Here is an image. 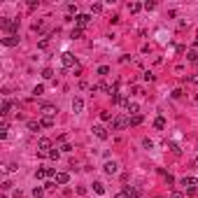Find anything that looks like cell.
Instances as JSON below:
<instances>
[{"mask_svg": "<svg viewBox=\"0 0 198 198\" xmlns=\"http://www.w3.org/2000/svg\"><path fill=\"white\" fill-rule=\"evenodd\" d=\"M68 180H70L68 172H58V175H56V182H58V184H68Z\"/></svg>", "mask_w": 198, "mask_h": 198, "instance_id": "14", "label": "cell"}, {"mask_svg": "<svg viewBox=\"0 0 198 198\" xmlns=\"http://www.w3.org/2000/svg\"><path fill=\"white\" fill-rule=\"evenodd\" d=\"M42 193H45V189H40V187H35V191H33V196H35V198H42Z\"/></svg>", "mask_w": 198, "mask_h": 198, "instance_id": "29", "label": "cell"}, {"mask_svg": "<svg viewBox=\"0 0 198 198\" xmlns=\"http://www.w3.org/2000/svg\"><path fill=\"white\" fill-rule=\"evenodd\" d=\"M187 56H189V61H191V63H196V65H198V54H196V51H189Z\"/></svg>", "mask_w": 198, "mask_h": 198, "instance_id": "25", "label": "cell"}, {"mask_svg": "<svg viewBox=\"0 0 198 198\" xmlns=\"http://www.w3.org/2000/svg\"><path fill=\"white\" fill-rule=\"evenodd\" d=\"M107 72H110V68H107V65H100V68H98V75H100V77H105Z\"/></svg>", "mask_w": 198, "mask_h": 198, "instance_id": "26", "label": "cell"}, {"mask_svg": "<svg viewBox=\"0 0 198 198\" xmlns=\"http://www.w3.org/2000/svg\"><path fill=\"white\" fill-rule=\"evenodd\" d=\"M82 107H84V100H82V98H75V100H72V112H75V114H79Z\"/></svg>", "mask_w": 198, "mask_h": 198, "instance_id": "10", "label": "cell"}, {"mask_svg": "<svg viewBox=\"0 0 198 198\" xmlns=\"http://www.w3.org/2000/svg\"><path fill=\"white\" fill-rule=\"evenodd\" d=\"M142 7H144V5H140V2H131V5H128V9H131L133 14H135V12H140Z\"/></svg>", "mask_w": 198, "mask_h": 198, "instance_id": "21", "label": "cell"}, {"mask_svg": "<svg viewBox=\"0 0 198 198\" xmlns=\"http://www.w3.org/2000/svg\"><path fill=\"white\" fill-rule=\"evenodd\" d=\"M40 124L45 128H51L54 126V117H49V114H42V119H40Z\"/></svg>", "mask_w": 198, "mask_h": 198, "instance_id": "11", "label": "cell"}, {"mask_svg": "<svg viewBox=\"0 0 198 198\" xmlns=\"http://www.w3.org/2000/svg\"><path fill=\"white\" fill-rule=\"evenodd\" d=\"M9 110H12V100H5V103H2V107H0V114H2V117H7Z\"/></svg>", "mask_w": 198, "mask_h": 198, "instance_id": "12", "label": "cell"}, {"mask_svg": "<svg viewBox=\"0 0 198 198\" xmlns=\"http://www.w3.org/2000/svg\"><path fill=\"white\" fill-rule=\"evenodd\" d=\"M61 61H63V65H65V68H72V65L77 63V58H75V56H72L70 51H63V54H61Z\"/></svg>", "mask_w": 198, "mask_h": 198, "instance_id": "4", "label": "cell"}, {"mask_svg": "<svg viewBox=\"0 0 198 198\" xmlns=\"http://www.w3.org/2000/svg\"><path fill=\"white\" fill-rule=\"evenodd\" d=\"M126 191H128V196H131V198H138V189H131V187H126Z\"/></svg>", "mask_w": 198, "mask_h": 198, "instance_id": "30", "label": "cell"}, {"mask_svg": "<svg viewBox=\"0 0 198 198\" xmlns=\"http://www.w3.org/2000/svg\"><path fill=\"white\" fill-rule=\"evenodd\" d=\"M93 133H96V138H100V140H107V128L105 126H93Z\"/></svg>", "mask_w": 198, "mask_h": 198, "instance_id": "9", "label": "cell"}, {"mask_svg": "<svg viewBox=\"0 0 198 198\" xmlns=\"http://www.w3.org/2000/svg\"><path fill=\"white\" fill-rule=\"evenodd\" d=\"M156 7V2H154V0H147V2H144V9H154Z\"/></svg>", "mask_w": 198, "mask_h": 198, "instance_id": "31", "label": "cell"}, {"mask_svg": "<svg viewBox=\"0 0 198 198\" xmlns=\"http://www.w3.org/2000/svg\"><path fill=\"white\" fill-rule=\"evenodd\" d=\"M58 156H61V152H58V149H51V152H49V159H54V161L58 159Z\"/></svg>", "mask_w": 198, "mask_h": 198, "instance_id": "28", "label": "cell"}, {"mask_svg": "<svg viewBox=\"0 0 198 198\" xmlns=\"http://www.w3.org/2000/svg\"><path fill=\"white\" fill-rule=\"evenodd\" d=\"M77 37H82V28H75V30H72V40H77Z\"/></svg>", "mask_w": 198, "mask_h": 198, "instance_id": "32", "label": "cell"}, {"mask_svg": "<svg viewBox=\"0 0 198 198\" xmlns=\"http://www.w3.org/2000/svg\"><path fill=\"white\" fill-rule=\"evenodd\" d=\"M75 21H77V28H84V26L91 21V17H89V14H77V17H75Z\"/></svg>", "mask_w": 198, "mask_h": 198, "instance_id": "7", "label": "cell"}, {"mask_svg": "<svg viewBox=\"0 0 198 198\" xmlns=\"http://www.w3.org/2000/svg\"><path fill=\"white\" fill-rule=\"evenodd\" d=\"M37 147H40V154L45 156V154H47V149H51V140H49V138H42V140L37 142Z\"/></svg>", "mask_w": 198, "mask_h": 198, "instance_id": "5", "label": "cell"}, {"mask_svg": "<svg viewBox=\"0 0 198 198\" xmlns=\"http://www.w3.org/2000/svg\"><path fill=\"white\" fill-rule=\"evenodd\" d=\"M100 119H103V121H112V114H110L107 110H103V112H100Z\"/></svg>", "mask_w": 198, "mask_h": 198, "instance_id": "23", "label": "cell"}, {"mask_svg": "<svg viewBox=\"0 0 198 198\" xmlns=\"http://www.w3.org/2000/svg\"><path fill=\"white\" fill-rule=\"evenodd\" d=\"M28 128H30V131H40V128H42V124H40V121H28Z\"/></svg>", "mask_w": 198, "mask_h": 198, "instance_id": "19", "label": "cell"}, {"mask_svg": "<svg viewBox=\"0 0 198 198\" xmlns=\"http://www.w3.org/2000/svg\"><path fill=\"white\" fill-rule=\"evenodd\" d=\"M42 114H49V117H54V114H56V107H51V105H45V107H42Z\"/></svg>", "mask_w": 198, "mask_h": 198, "instance_id": "18", "label": "cell"}, {"mask_svg": "<svg viewBox=\"0 0 198 198\" xmlns=\"http://www.w3.org/2000/svg\"><path fill=\"white\" fill-rule=\"evenodd\" d=\"M180 184H182V187H187V189H189L191 193H193V191H196V184H198V180L189 175V177H182V180H180Z\"/></svg>", "mask_w": 198, "mask_h": 198, "instance_id": "3", "label": "cell"}, {"mask_svg": "<svg viewBox=\"0 0 198 198\" xmlns=\"http://www.w3.org/2000/svg\"><path fill=\"white\" fill-rule=\"evenodd\" d=\"M93 191L103 196V193H105V184H103V182H93Z\"/></svg>", "mask_w": 198, "mask_h": 198, "instance_id": "17", "label": "cell"}, {"mask_svg": "<svg viewBox=\"0 0 198 198\" xmlns=\"http://www.w3.org/2000/svg\"><path fill=\"white\" fill-rule=\"evenodd\" d=\"M126 110L133 114V117H135V114H140V112H138V103H131V100H128V103H126Z\"/></svg>", "mask_w": 198, "mask_h": 198, "instance_id": "15", "label": "cell"}, {"mask_svg": "<svg viewBox=\"0 0 198 198\" xmlns=\"http://www.w3.org/2000/svg\"><path fill=\"white\" fill-rule=\"evenodd\" d=\"M103 170L107 172V175H117V172H119V166H117L114 161H107V163H105V168H103Z\"/></svg>", "mask_w": 198, "mask_h": 198, "instance_id": "8", "label": "cell"}, {"mask_svg": "<svg viewBox=\"0 0 198 198\" xmlns=\"http://www.w3.org/2000/svg\"><path fill=\"white\" fill-rule=\"evenodd\" d=\"M100 9H103V5H100V2H96V5H91V12H96V14H98Z\"/></svg>", "mask_w": 198, "mask_h": 198, "instance_id": "33", "label": "cell"}, {"mask_svg": "<svg viewBox=\"0 0 198 198\" xmlns=\"http://www.w3.org/2000/svg\"><path fill=\"white\" fill-rule=\"evenodd\" d=\"M5 135H7V121L0 124V138H5Z\"/></svg>", "mask_w": 198, "mask_h": 198, "instance_id": "24", "label": "cell"}, {"mask_svg": "<svg viewBox=\"0 0 198 198\" xmlns=\"http://www.w3.org/2000/svg\"><path fill=\"white\" fill-rule=\"evenodd\" d=\"M126 126H131V124H128V117H121V114H119V117L112 119V131H121V128H126Z\"/></svg>", "mask_w": 198, "mask_h": 198, "instance_id": "2", "label": "cell"}, {"mask_svg": "<svg viewBox=\"0 0 198 198\" xmlns=\"http://www.w3.org/2000/svg\"><path fill=\"white\" fill-rule=\"evenodd\" d=\"M0 42H2L5 47H17V45H19V37H17V35H7V37H2Z\"/></svg>", "mask_w": 198, "mask_h": 198, "instance_id": "6", "label": "cell"}, {"mask_svg": "<svg viewBox=\"0 0 198 198\" xmlns=\"http://www.w3.org/2000/svg\"><path fill=\"white\" fill-rule=\"evenodd\" d=\"M154 128L163 131V128H166V119H163V117H156V119H154Z\"/></svg>", "mask_w": 198, "mask_h": 198, "instance_id": "16", "label": "cell"}, {"mask_svg": "<svg viewBox=\"0 0 198 198\" xmlns=\"http://www.w3.org/2000/svg\"><path fill=\"white\" fill-rule=\"evenodd\" d=\"M35 177H37V180H45V177H47V168H37Z\"/></svg>", "mask_w": 198, "mask_h": 198, "instance_id": "20", "label": "cell"}, {"mask_svg": "<svg viewBox=\"0 0 198 198\" xmlns=\"http://www.w3.org/2000/svg\"><path fill=\"white\" fill-rule=\"evenodd\" d=\"M128 124H131V126H140V124H142V114H135V117H128Z\"/></svg>", "mask_w": 198, "mask_h": 198, "instance_id": "13", "label": "cell"}, {"mask_svg": "<svg viewBox=\"0 0 198 198\" xmlns=\"http://www.w3.org/2000/svg\"><path fill=\"white\" fill-rule=\"evenodd\" d=\"M170 198H184V196H182L180 191H172V193H170Z\"/></svg>", "mask_w": 198, "mask_h": 198, "instance_id": "37", "label": "cell"}, {"mask_svg": "<svg viewBox=\"0 0 198 198\" xmlns=\"http://www.w3.org/2000/svg\"><path fill=\"white\" fill-rule=\"evenodd\" d=\"M42 91H45V86H42V84H37L35 89H33V93H35V96H42Z\"/></svg>", "mask_w": 198, "mask_h": 198, "instance_id": "27", "label": "cell"}, {"mask_svg": "<svg viewBox=\"0 0 198 198\" xmlns=\"http://www.w3.org/2000/svg\"><path fill=\"white\" fill-rule=\"evenodd\" d=\"M0 26L5 28L9 35H14V33L19 30V21H17V19H0Z\"/></svg>", "mask_w": 198, "mask_h": 198, "instance_id": "1", "label": "cell"}, {"mask_svg": "<svg viewBox=\"0 0 198 198\" xmlns=\"http://www.w3.org/2000/svg\"><path fill=\"white\" fill-rule=\"evenodd\" d=\"M189 82H191V84H198V75H191V77H189Z\"/></svg>", "mask_w": 198, "mask_h": 198, "instance_id": "36", "label": "cell"}, {"mask_svg": "<svg viewBox=\"0 0 198 198\" xmlns=\"http://www.w3.org/2000/svg\"><path fill=\"white\" fill-rule=\"evenodd\" d=\"M54 175H58V172H56L54 168H47V177H54Z\"/></svg>", "mask_w": 198, "mask_h": 198, "instance_id": "35", "label": "cell"}, {"mask_svg": "<svg viewBox=\"0 0 198 198\" xmlns=\"http://www.w3.org/2000/svg\"><path fill=\"white\" fill-rule=\"evenodd\" d=\"M196 161H198V159H196Z\"/></svg>", "mask_w": 198, "mask_h": 198, "instance_id": "38", "label": "cell"}, {"mask_svg": "<svg viewBox=\"0 0 198 198\" xmlns=\"http://www.w3.org/2000/svg\"><path fill=\"white\" fill-rule=\"evenodd\" d=\"M117 198H131V196H128V191L124 189V191H119V193H117Z\"/></svg>", "mask_w": 198, "mask_h": 198, "instance_id": "34", "label": "cell"}, {"mask_svg": "<svg viewBox=\"0 0 198 198\" xmlns=\"http://www.w3.org/2000/svg\"><path fill=\"white\" fill-rule=\"evenodd\" d=\"M42 77H45V79H51V77H54V70H51V68H45V70H42Z\"/></svg>", "mask_w": 198, "mask_h": 198, "instance_id": "22", "label": "cell"}]
</instances>
